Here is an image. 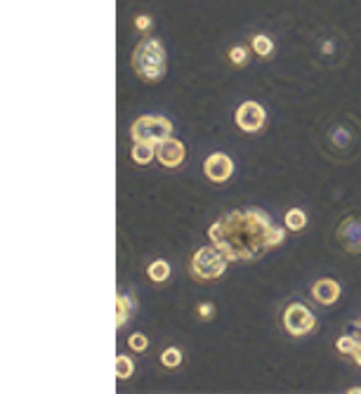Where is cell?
<instances>
[{
    "label": "cell",
    "mask_w": 361,
    "mask_h": 394,
    "mask_svg": "<svg viewBox=\"0 0 361 394\" xmlns=\"http://www.w3.org/2000/svg\"><path fill=\"white\" fill-rule=\"evenodd\" d=\"M283 328H286L288 335L302 337L316 328V316L307 305H302V302H290L286 307V312H283Z\"/></svg>",
    "instance_id": "6"
},
{
    "label": "cell",
    "mask_w": 361,
    "mask_h": 394,
    "mask_svg": "<svg viewBox=\"0 0 361 394\" xmlns=\"http://www.w3.org/2000/svg\"><path fill=\"white\" fill-rule=\"evenodd\" d=\"M352 361L357 364V366H361V342L357 344V349H354V354H352Z\"/></svg>",
    "instance_id": "24"
},
{
    "label": "cell",
    "mask_w": 361,
    "mask_h": 394,
    "mask_svg": "<svg viewBox=\"0 0 361 394\" xmlns=\"http://www.w3.org/2000/svg\"><path fill=\"white\" fill-rule=\"evenodd\" d=\"M134 373V361L127 354H118L116 357V378L118 380H127L132 378Z\"/></svg>",
    "instance_id": "19"
},
{
    "label": "cell",
    "mask_w": 361,
    "mask_h": 394,
    "mask_svg": "<svg viewBox=\"0 0 361 394\" xmlns=\"http://www.w3.org/2000/svg\"><path fill=\"white\" fill-rule=\"evenodd\" d=\"M319 149L336 163H352L361 156V123L350 114H340L323 125Z\"/></svg>",
    "instance_id": "2"
},
{
    "label": "cell",
    "mask_w": 361,
    "mask_h": 394,
    "mask_svg": "<svg viewBox=\"0 0 361 394\" xmlns=\"http://www.w3.org/2000/svg\"><path fill=\"white\" fill-rule=\"evenodd\" d=\"M234 121H236V128L246 135H258V132L265 130L267 125V111L260 102L248 100L243 104H239L236 114H234Z\"/></svg>",
    "instance_id": "7"
},
{
    "label": "cell",
    "mask_w": 361,
    "mask_h": 394,
    "mask_svg": "<svg viewBox=\"0 0 361 394\" xmlns=\"http://www.w3.org/2000/svg\"><path fill=\"white\" fill-rule=\"evenodd\" d=\"M127 347H130V352H134V354H144L149 349V337L144 333H132L127 337Z\"/></svg>",
    "instance_id": "20"
},
{
    "label": "cell",
    "mask_w": 361,
    "mask_h": 394,
    "mask_svg": "<svg viewBox=\"0 0 361 394\" xmlns=\"http://www.w3.org/2000/svg\"><path fill=\"white\" fill-rule=\"evenodd\" d=\"M130 137H132V142L161 144L163 139L173 137V123L161 114L139 116L137 121L130 125Z\"/></svg>",
    "instance_id": "5"
},
{
    "label": "cell",
    "mask_w": 361,
    "mask_h": 394,
    "mask_svg": "<svg viewBox=\"0 0 361 394\" xmlns=\"http://www.w3.org/2000/svg\"><path fill=\"white\" fill-rule=\"evenodd\" d=\"M251 50L258 54L260 59H269L274 54V40L267 33H255L251 38Z\"/></svg>",
    "instance_id": "14"
},
{
    "label": "cell",
    "mask_w": 361,
    "mask_h": 394,
    "mask_svg": "<svg viewBox=\"0 0 361 394\" xmlns=\"http://www.w3.org/2000/svg\"><path fill=\"white\" fill-rule=\"evenodd\" d=\"M182 361H184V354L180 347H166L161 352V364L166 369H177V366H182Z\"/></svg>",
    "instance_id": "18"
},
{
    "label": "cell",
    "mask_w": 361,
    "mask_h": 394,
    "mask_svg": "<svg viewBox=\"0 0 361 394\" xmlns=\"http://www.w3.org/2000/svg\"><path fill=\"white\" fill-rule=\"evenodd\" d=\"M208 238L229 262H253L286 241V229L276 227L262 208H234L208 227Z\"/></svg>",
    "instance_id": "1"
},
{
    "label": "cell",
    "mask_w": 361,
    "mask_h": 394,
    "mask_svg": "<svg viewBox=\"0 0 361 394\" xmlns=\"http://www.w3.org/2000/svg\"><path fill=\"white\" fill-rule=\"evenodd\" d=\"M151 26H154V19L149 15H137V17H134V29H137L139 33H149V31H151Z\"/></svg>",
    "instance_id": "23"
},
{
    "label": "cell",
    "mask_w": 361,
    "mask_h": 394,
    "mask_svg": "<svg viewBox=\"0 0 361 394\" xmlns=\"http://www.w3.org/2000/svg\"><path fill=\"white\" fill-rule=\"evenodd\" d=\"M134 312H137V300H134V295L118 293L116 295V326L123 328L134 316Z\"/></svg>",
    "instance_id": "12"
},
{
    "label": "cell",
    "mask_w": 361,
    "mask_h": 394,
    "mask_svg": "<svg viewBox=\"0 0 361 394\" xmlns=\"http://www.w3.org/2000/svg\"><path fill=\"white\" fill-rule=\"evenodd\" d=\"M227 59H229L231 66L243 69L248 64V59H251V50L243 45H231L229 50H227Z\"/></svg>",
    "instance_id": "17"
},
{
    "label": "cell",
    "mask_w": 361,
    "mask_h": 394,
    "mask_svg": "<svg viewBox=\"0 0 361 394\" xmlns=\"http://www.w3.org/2000/svg\"><path fill=\"white\" fill-rule=\"evenodd\" d=\"M340 293H343V288L336 279H319L314 286H311V298L314 302H319L321 307H331L336 305L340 300Z\"/></svg>",
    "instance_id": "11"
},
{
    "label": "cell",
    "mask_w": 361,
    "mask_h": 394,
    "mask_svg": "<svg viewBox=\"0 0 361 394\" xmlns=\"http://www.w3.org/2000/svg\"><path fill=\"white\" fill-rule=\"evenodd\" d=\"M196 314L201 321H210L212 316H215V305H212V302H201V305L196 307Z\"/></svg>",
    "instance_id": "22"
},
{
    "label": "cell",
    "mask_w": 361,
    "mask_h": 394,
    "mask_svg": "<svg viewBox=\"0 0 361 394\" xmlns=\"http://www.w3.org/2000/svg\"><path fill=\"white\" fill-rule=\"evenodd\" d=\"M170 265L166 262V260H154V262H149L147 267V277L154 281V284H166V281L170 279Z\"/></svg>",
    "instance_id": "15"
},
{
    "label": "cell",
    "mask_w": 361,
    "mask_h": 394,
    "mask_svg": "<svg viewBox=\"0 0 361 394\" xmlns=\"http://www.w3.org/2000/svg\"><path fill=\"white\" fill-rule=\"evenodd\" d=\"M359 328H361V321H359Z\"/></svg>",
    "instance_id": "26"
},
{
    "label": "cell",
    "mask_w": 361,
    "mask_h": 394,
    "mask_svg": "<svg viewBox=\"0 0 361 394\" xmlns=\"http://www.w3.org/2000/svg\"><path fill=\"white\" fill-rule=\"evenodd\" d=\"M227 267H229V260L217 245H201L194 255H191L189 262V274L191 279L198 281V284H210V281H217L224 277Z\"/></svg>",
    "instance_id": "4"
},
{
    "label": "cell",
    "mask_w": 361,
    "mask_h": 394,
    "mask_svg": "<svg viewBox=\"0 0 361 394\" xmlns=\"http://www.w3.org/2000/svg\"><path fill=\"white\" fill-rule=\"evenodd\" d=\"M336 238L350 255H361V215H347L338 224Z\"/></svg>",
    "instance_id": "8"
},
{
    "label": "cell",
    "mask_w": 361,
    "mask_h": 394,
    "mask_svg": "<svg viewBox=\"0 0 361 394\" xmlns=\"http://www.w3.org/2000/svg\"><path fill=\"white\" fill-rule=\"evenodd\" d=\"M283 222H286L288 231H302L304 227H307V213L300 208H290L286 217H283Z\"/></svg>",
    "instance_id": "16"
},
{
    "label": "cell",
    "mask_w": 361,
    "mask_h": 394,
    "mask_svg": "<svg viewBox=\"0 0 361 394\" xmlns=\"http://www.w3.org/2000/svg\"><path fill=\"white\" fill-rule=\"evenodd\" d=\"M130 158H132V163H137V166H149L156 158V144L134 142V146L130 149Z\"/></svg>",
    "instance_id": "13"
},
{
    "label": "cell",
    "mask_w": 361,
    "mask_h": 394,
    "mask_svg": "<svg viewBox=\"0 0 361 394\" xmlns=\"http://www.w3.org/2000/svg\"><path fill=\"white\" fill-rule=\"evenodd\" d=\"M357 344H359V340H354L352 335H343V337H338L336 340V349H338V354L352 357L354 349H357Z\"/></svg>",
    "instance_id": "21"
},
{
    "label": "cell",
    "mask_w": 361,
    "mask_h": 394,
    "mask_svg": "<svg viewBox=\"0 0 361 394\" xmlns=\"http://www.w3.org/2000/svg\"><path fill=\"white\" fill-rule=\"evenodd\" d=\"M130 64L139 81L159 83L168 71V54L163 40L156 36H144L134 45Z\"/></svg>",
    "instance_id": "3"
},
{
    "label": "cell",
    "mask_w": 361,
    "mask_h": 394,
    "mask_svg": "<svg viewBox=\"0 0 361 394\" xmlns=\"http://www.w3.org/2000/svg\"><path fill=\"white\" fill-rule=\"evenodd\" d=\"M156 158H159V163L163 168L175 170V168H180L187 161V146L177 137H168L161 144H156Z\"/></svg>",
    "instance_id": "9"
},
{
    "label": "cell",
    "mask_w": 361,
    "mask_h": 394,
    "mask_svg": "<svg viewBox=\"0 0 361 394\" xmlns=\"http://www.w3.org/2000/svg\"><path fill=\"white\" fill-rule=\"evenodd\" d=\"M203 173H205V178L212 182V185H224V182H229L231 175H234V161L227 156V153L215 151V153H210V156L205 158Z\"/></svg>",
    "instance_id": "10"
},
{
    "label": "cell",
    "mask_w": 361,
    "mask_h": 394,
    "mask_svg": "<svg viewBox=\"0 0 361 394\" xmlns=\"http://www.w3.org/2000/svg\"><path fill=\"white\" fill-rule=\"evenodd\" d=\"M347 392H350V394H361V387H350Z\"/></svg>",
    "instance_id": "25"
}]
</instances>
